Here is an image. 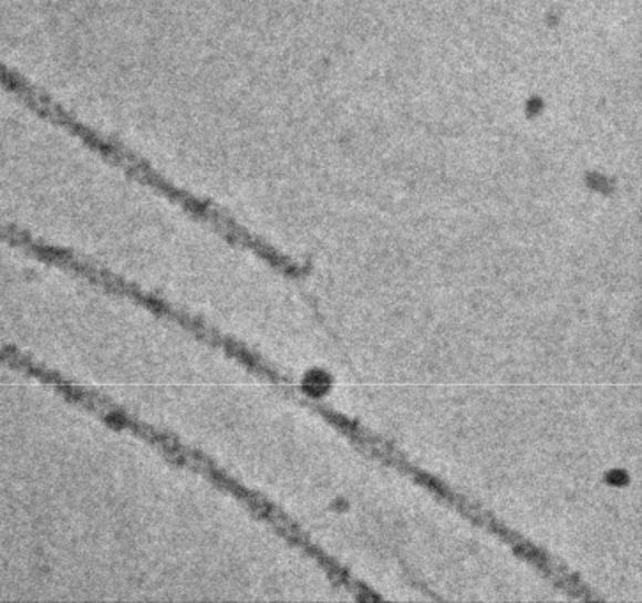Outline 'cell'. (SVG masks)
Here are the masks:
<instances>
[{
  "label": "cell",
  "mask_w": 642,
  "mask_h": 603,
  "mask_svg": "<svg viewBox=\"0 0 642 603\" xmlns=\"http://www.w3.org/2000/svg\"><path fill=\"white\" fill-rule=\"evenodd\" d=\"M35 251H38L43 259L53 260V262L61 264L62 268L70 269L73 273L84 277L85 280L94 283V285L102 287L103 291L130 298V300L135 301V303L146 306L149 312L155 313L158 318L176 322L180 328H185L186 331H189L191 335L197 336L200 342H206L207 345L220 349L224 353L232 356L234 360L245 363V365H247L248 368H251V371L259 372V374L273 375L275 381H282V377L278 380L275 372L271 371L266 363H260L259 357L251 353L250 349L239 344V342L230 339V336L221 335L220 331H216L215 328L206 324L203 319L194 318V315H189L185 310L172 306L170 303L162 300L159 295L153 294V292L142 291L141 287L130 282L126 278L112 273L108 269L102 268L100 264H94L91 260L73 256L71 251L46 247L38 248Z\"/></svg>",
  "instance_id": "6da1fadb"
}]
</instances>
